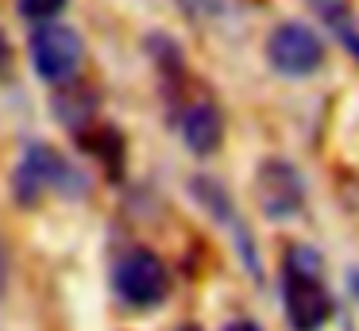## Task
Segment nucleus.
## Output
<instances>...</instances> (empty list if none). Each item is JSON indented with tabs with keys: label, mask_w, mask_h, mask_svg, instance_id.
Instances as JSON below:
<instances>
[{
	"label": "nucleus",
	"mask_w": 359,
	"mask_h": 331,
	"mask_svg": "<svg viewBox=\"0 0 359 331\" xmlns=\"http://www.w3.org/2000/svg\"><path fill=\"white\" fill-rule=\"evenodd\" d=\"M282 304L294 331H320L332 316V297L320 281V258L309 246L290 251L282 269Z\"/></svg>",
	"instance_id": "f257e3e1"
},
{
	"label": "nucleus",
	"mask_w": 359,
	"mask_h": 331,
	"mask_svg": "<svg viewBox=\"0 0 359 331\" xmlns=\"http://www.w3.org/2000/svg\"><path fill=\"white\" fill-rule=\"evenodd\" d=\"M12 185H16V197L24 204L39 200V192L55 189V192H66V197H81L86 192V177L62 158L55 154L47 143H32L20 158L16 174H12Z\"/></svg>",
	"instance_id": "f03ea898"
},
{
	"label": "nucleus",
	"mask_w": 359,
	"mask_h": 331,
	"mask_svg": "<svg viewBox=\"0 0 359 331\" xmlns=\"http://www.w3.org/2000/svg\"><path fill=\"white\" fill-rule=\"evenodd\" d=\"M35 73L50 85H66L81 69V35L66 23H43L32 35Z\"/></svg>",
	"instance_id": "7ed1b4c3"
},
{
	"label": "nucleus",
	"mask_w": 359,
	"mask_h": 331,
	"mask_svg": "<svg viewBox=\"0 0 359 331\" xmlns=\"http://www.w3.org/2000/svg\"><path fill=\"white\" fill-rule=\"evenodd\" d=\"M266 58L286 77H309L325 62V46L317 31H309L305 23H278L266 38Z\"/></svg>",
	"instance_id": "20e7f679"
},
{
	"label": "nucleus",
	"mask_w": 359,
	"mask_h": 331,
	"mask_svg": "<svg viewBox=\"0 0 359 331\" xmlns=\"http://www.w3.org/2000/svg\"><path fill=\"white\" fill-rule=\"evenodd\" d=\"M112 285H116L120 300H128L132 308H147V304H155V300L166 297L170 277H166V266L151 251H132L116 262Z\"/></svg>",
	"instance_id": "39448f33"
},
{
	"label": "nucleus",
	"mask_w": 359,
	"mask_h": 331,
	"mask_svg": "<svg viewBox=\"0 0 359 331\" xmlns=\"http://www.w3.org/2000/svg\"><path fill=\"white\" fill-rule=\"evenodd\" d=\"M255 197H259V208H263L266 220H290L305 204L302 174L290 162H278V158L263 162L255 174Z\"/></svg>",
	"instance_id": "423d86ee"
},
{
	"label": "nucleus",
	"mask_w": 359,
	"mask_h": 331,
	"mask_svg": "<svg viewBox=\"0 0 359 331\" xmlns=\"http://www.w3.org/2000/svg\"><path fill=\"white\" fill-rule=\"evenodd\" d=\"M220 135H224V127H220V112L212 104H194L186 108V115H182V139H186V146L194 154H212L220 146Z\"/></svg>",
	"instance_id": "0eeeda50"
},
{
	"label": "nucleus",
	"mask_w": 359,
	"mask_h": 331,
	"mask_svg": "<svg viewBox=\"0 0 359 331\" xmlns=\"http://www.w3.org/2000/svg\"><path fill=\"white\" fill-rule=\"evenodd\" d=\"M309 4L317 8L320 20L332 27V35L359 58V23H355V15L348 12V4H344V0H309Z\"/></svg>",
	"instance_id": "6e6552de"
},
{
	"label": "nucleus",
	"mask_w": 359,
	"mask_h": 331,
	"mask_svg": "<svg viewBox=\"0 0 359 331\" xmlns=\"http://www.w3.org/2000/svg\"><path fill=\"white\" fill-rule=\"evenodd\" d=\"M66 0H20V12L27 15V20H50V15L62 12Z\"/></svg>",
	"instance_id": "1a4fd4ad"
},
{
	"label": "nucleus",
	"mask_w": 359,
	"mask_h": 331,
	"mask_svg": "<svg viewBox=\"0 0 359 331\" xmlns=\"http://www.w3.org/2000/svg\"><path fill=\"white\" fill-rule=\"evenodd\" d=\"M189 8H197V12H224L228 0H186Z\"/></svg>",
	"instance_id": "9d476101"
},
{
	"label": "nucleus",
	"mask_w": 359,
	"mask_h": 331,
	"mask_svg": "<svg viewBox=\"0 0 359 331\" xmlns=\"http://www.w3.org/2000/svg\"><path fill=\"white\" fill-rule=\"evenodd\" d=\"M8 62H12V46H8V38L0 35V73L8 69Z\"/></svg>",
	"instance_id": "9b49d317"
},
{
	"label": "nucleus",
	"mask_w": 359,
	"mask_h": 331,
	"mask_svg": "<svg viewBox=\"0 0 359 331\" xmlns=\"http://www.w3.org/2000/svg\"><path fill=\"white\" fill-rule=\"evenodd\" d=\"M224 331H263L259 323H251V320H236V323H228Z\"/></svg>",
	"instance_id": "f8f14e48"
},
{
	"label": "nucleus",
	"mask_w": 359,
	"mask_h": 331,
	"mask_svg": "<svg viewBox=\"0 0 359 331\" xmlns=\"http://www.w3.org/2000/svg\"><path fill=\"white\" fill-rule=\"evenodd\" d=\"M186 331H197V328H186Z\"/></svg>",
	"instance_id": "ddd939ff"
}]
</instances>
